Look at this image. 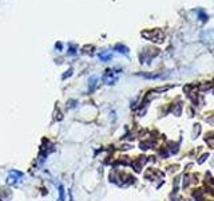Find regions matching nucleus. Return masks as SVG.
I'll return each mask as SVG.
<instances>
[{
    "mask_svg": "<svg viewBox=\"0 0 214 201\" xmlns=\"http://www.w3.org/2000/svg\"><path fill=\"white\" fill-rule=\"evenodd\" d=\"M70 74H72V70H68V71H67V74H64V75H63V78H67Z\"/></svg>",
    "mask_w": 214,
    "mask_h": 201,
    "instance_id": "8",
    "label": "nucleus"
},
{
    "mask_svg": "<svg viewBox=\"0 0 214 201\" xmlns=\"http://www.w3.org/2000/svg\"><path fill=\"white\" fill-rule=\"evenodd\" d=\"M115 50H119V52H121V54H127L128 52V48L122 46V44H118V46H115Z\"/></svg>",
    "mask_w": 214,
    "mask_h": 201,
    "instance_id": "3",
    "label": "nucleus"
},
{
    "mask_svg": "<svg viewBox=\"0 0 214 201\" xmlns=\"http://www.w3.org/2000/svg\"><path fill=\"white\" fill-rule=\"evenodd\" d=\"M75 52H76V51H75V47H74V46H72V47H71V46H70V54L75 55Z\"/></svg>",
    "mask_w": 214,
    "mask_h": 201,
    "instance_id": "7",
    "label": "nucleus"
},
{
    "mask_svg": "<svg viewBox=\"0 0 214 201\" xmlns=\"http://www.w3.org/2000/svg\"><path fill=\"white\" fill-rule=\"evenodd\" d=\"M99 58L102 60H110L111 59V54H101L99 55Z\"/></svg>",
    "mask_w": 214,
    "mask_h": 201,
    "instance_id": "5",
    "label": "nucleus"
},
{
    "mask_svg": "<svg viewBox=\"0 0 214 201\" xmlns=\"http://www.w3.org/2000/svg\"><path fill=\"white\" fill-rule=\"evenodd\" d=\"M22 177H23V174L20 172H18V170H11V172H9V174H8L7 182L11 184V185H13V184H16L18 181H20Z\"/></svg>",
    "mask_w": 214,
    "mask_h": 201,
    "instance_id": "1",
    "label": "nucleus"
},
{
    "mask_svg": "<svg viewBox=\"0 0 214 201\" xmlns=\"http://www.w3.org/2000/svg\"><path fill=\"white\" fill-rule=\"evenodd\" d=\"M200 18H201V20H203V22H206V15L202 14V11H200Z\"/></svg>",
    "mask_w": 214,
    "mask_h": 201,
    "instance_id": "6",
    "label": "nucleus"
},
{
    "mask_svg": "<svg viewBox=\"0 0 214 201\" xmlns=\"http://www.w3.org/2000/svg\"><path fill=\"white\" fill-rule=\"evenodd\" d=\"M59 201H64V190L62 185L59 187Z\"/></svg>",
    "mask_w": 214,
    "mask_h": 201,
    "instance_id": "4",
    "label": "nucleus"
},
{
    "mask_svg": "<svg viewBox=\"0 0 214 201\" xmlns=\"http://www.w3.org/2000/svg\"><path fill=\"white\" fill-rule=\"evenodd\" d=\"M97 80H98V77L97 75H94L92 78H90V80H88V82H90V84H88V91H92L94 89H95V84H97Z\"/></svg>",
    "mask_w": 214,
    "mask_h": 201,
    "instance_id": "2",
    "label": "nucleus"
}]
</instances>
